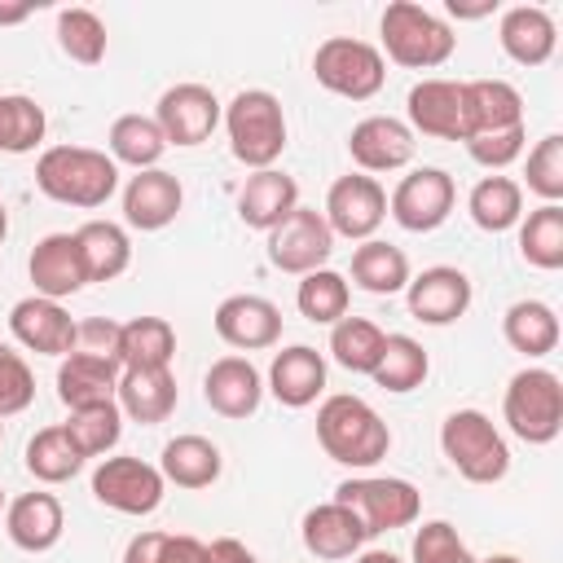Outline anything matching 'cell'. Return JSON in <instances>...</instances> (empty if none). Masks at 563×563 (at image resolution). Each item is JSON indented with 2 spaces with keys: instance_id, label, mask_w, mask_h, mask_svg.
Instances as JSON below:
<instances>
[{
  "instance_id": "obj_1",
  "label": "cell",
  "mask_w": 563,
  "mask_h": 563,
  "mask_svg": "<svg viewBox=\"0 0 563 563\" xmlns=\"http://www.w3.org/2000/svg\"><path fill=\"white\" fill-rule=\"evenodd\" d=\"M35 185L62 207H106L119 189V163L92 145H48L35 158Z\"/></svg>"
},
{
  "instance_id": "obj_2",
  "label": "cell",
  "mask_w": 563,
  "mask_h": 563,
  "mask_svg": "<svg viewBox=\"0 0 563 563\" xmlns=\"http://www.w3.org/2000/svg\"><path fill=\"white\" fill-rule=\"evenodd\" d=\"M317 444L325 449L330 462L352 466V471H369L387 457L391 431L369 400H361L352 391H334L317 409Z\"/></svg>"
},
{
  "instance_id": "obj_3",
  "label": "cell",
  "mask_w": 563,
  "mask_h": 563,
  "mask_svg": "<svg viewBox=\"0 0 563 563\" xmlns=\"http://www.w3.org/2000/svg\"><path fill=\"white\" fill-rule=\"evenodd\" d=\"M378 35H383L378 53H387L405 70H435L457 48L453 26L440 13H431V9H422L413 0H391L383 9V18H378Z\"/></svg>"
},
{
  "instance_id": "obj_4",
  "label": "cell",
  "mask_w": 563,
  "mask_h": 563,
  "mask_svg": "<svg viewBox=\"0 0 563 563\" xmlns=\"http://www.w3.org/2000/svg\"><path fill=\"white\" fill-rule=\"evenodd\" d=\"M224 132H229V150L242 167L251 172H264L282 158L286 150V114H282V101L268 92V88H242L224 114H220Z\"/></svg>"
},
{
  "instance_id": "obj_5",
  "label": "cell",
  "mask_w": 563,
  "mask_h": 563,
  "mask_svg": "<svg viewBox=\"0 0 563 563\" xmlns=\"http://www.w3.org/2000/svg\"><path fill=\"white\" fill-rule=\"evenodd\" d=\"M440 449L449 466L471 484H497L510 471V444L484 409H453L440 422Z\"/></svg>"
},
{
  "instance_id": "obj_6",
  "label": "cell",
  "mask_w": 563,
  "mask_h": 563,
  "mask_svg": "<svg viewBox=\"0 0 563 563\" xmlns=\"http://www.w3.org/2000/svg\"><path fill=\"white\" fill-rule=\"evenodd\" d=\"M501 418L523 444H550L563 431V383L545 365H528L506 383Z\"/></svg>"
},
{
  "instance_id": "obj_7",
  "label": "cell",
  "mask_w": 563,
  "mask_h": 563,
  "mask_svg": "<svg viewBox=\"0 0 563 563\" xmlns=\"http://www.w3.org/2000/svg\"><path fill=\"white\" fill-rule=\"evenodd\" d=\"M312 75L325 92L347 97V101H369L387 84V62L369 40L356 35H330L312 53Z\"/></svg>"
},
{
  "instance_id": "obj_8",
  "label": "cell",
  "mask_w": 563,
  "mask_h": 563,
  "mask_svg": "<svg viewBox=\"0 0 563 563\" xmlns=\"http://www.w3.org/2000/svg\"><path fill=\"white\" fill-rule=\"evenodd\" d=\"M334 501L361 519L365 537L409 528L422 515V493L400 475H352L334 488Z\"/></svg>"
},
{
  "instance_id": "obj_9",
  "label": "cell",
  "mask_w": 563,
  "mask_h": 563,
  "mask_svg": "<svg viewBox=\"0 0 563 563\" xmlns=\"http://www.w3.org/2000/svg\"><path fill=\"white\" fill-rule=\"evenodd\" d=\"M163 493H167V479L158 466L141 462V457H101L97 471H92V497L119 515H154L163 506Z\"/></svg>"
},
{
  "instance_id": "obj_10",
  "label": "cell",
  "mask_w": 563,
  "mask_h": 563,
  "mask_svg": "<svg viewBox=\"0 0 563 563\" xmlns=\"http://www.w3.org/2000/svg\"><path fill=\"white\" fill-rule=\"evenodd\" d=\"M453 202H457V185L444 167H413L409 176L396 180V189L387 198V216L405 233H431L449 220Z\"/></svg>"
},
{
  "instance_id": "obj_11",
  "label": "cell",
  "mask_w": 563,
  "mask_h": 563,
  "mask_svg": "<svg viewBox=\"0 0 563 563\" xmlns=\"http://www.w3.org/2000/svg\"><path fill=\"white\" fill-rule=\"evenodd\" d=\"M325 224L334 238H347V242H369L378 233V224L387 220V189L365 176V172H347L330 185L325 194Z\"/></svg>"
},
{
  "instance_id": "obj_12",
  "label": "cell",
  "mask_w": 563,
  "mask_h": 563,
  "mask_svg": "<svg viewBox=\"0 0 563 563\" xmlns=\"http://www.w3.org/2000/svg\"><path fill=\"white\" fill-rule=\"evenodd\" d=\"M330 251H334V233L317 207L299 202L277 229H268V264L282 273L303 277L312 268H325Z\"/></svg>"
},
{
  "instance_id": "obj_13",
  "label": "cell",
  "mask_w": 563,
  "mask_h": 563,
  "mask_svg": "<svg viewBox=\"0 0 563 563\" xmlns=\"http://www.w3.org/2000/svg\"><path fill=\"white\" fill-rule=\"evenodd\" d=\"M220 114H224V106L207 84H172L154 106V123H158L163 141L180 145V150L202 145L216 132Z\"/></svg>"
},
{
  "instance_id": "obj_14",
  "label": "cell",
  "mask_w": 563,
  "mask_h": 563,
  "mask_svg": "<svg viewBox=\"0 0 563 563\" xmlns=\"http://www.w3.org/2000/svg\"><path fill=\"white\" fill-rule=\"evenodd\" d=\"M471 299H475L471 277L453 264H431L418 277H409V286H405L409 317H418L422 325H453L457 317H466Z\"/></svg>"
},
{
  "instance_id": "obj_15",
  "label": "cell",
  "mask_w": 563,
  "mask_h": 563,
  "mask_svg": "<svg viewBox=\"0 0 563 563\" xmlns=\"http://www.w3.org/2000/svg\"><path fill=\"white\" fill-rule=\"evenodd\" d=\"M9 334L26 347V352H40V356H70L75 352V334H79V321L57 303V299H44V295H26L9 308Z\"/></svg>"
},
{
  "instance_id": "obj_16",
  "label": "cell",
  "mask_w": 563,
  "mask_h": 563,
  "mask_svg": "<svg viewBox=\"0 0 563 563\" xmlns=\"http://www.w3.org/2000/svg\"><path fill=\"white\" fill-rule=\"evenodd\" d=\"M409 132L435 136V141H466V97L462 79H422L405 97Z\"/></svg>"
},
{
  "instance_id": "obj_17",
  "label": "cell",
  "mask_w": 563,
  "mask_h": 563,
  "mask_svg": "<svg viewBox=\"0 0 563 563\" xmlns=\"http://www.w3.org/2000/svg\"><path fill=\"white\" fill-rule=\"evenodd\" d=\"M413 145H418V141H413L409 123L396 119V114H369V119H361V123L347 132V154H352V163H356L365 176L409 167Z\"/></svg>"
},
{
  "instance_id": "obj_18",
  "label": "cell",
  "mask_w": 563,
  "mask_h": 563,
  "mask_svg": "<svg viewBox=\"0 0 563 563\" xmlns=\"http://www.w3.org/2000/svg\"><path fill=\"white\" fill-rule=\"evenodd\" d=\"M216 334L238 352H260L282 339V308L264 295H229L216 308Z\"/></svg>"
},
{
  "instance_id": "obj_19",
  "label": "cell",
  "mask_w": 563,
  "mask_h": 563,
  "mask_svg": "<svg viewBox=\"0 0 563 563\" xmlns=\"http://www.w3.org/2000/svg\"><path fill=\"white\" fill-rule=\"evenodd\" d=\"M185 207V189L172 172L163 167H145L123 185V220L141 233H158L167 229Z\"/></svg>"
},
{
  "instance_id": "obj_20",
  "label": "cell",
  "mask_w": 563,
  "mask_h": 563,
  "mask_svg": "<svg viewBox=\"0 0 563 563\" xmlns=\"http://www.w3.org/2000/svg\"><path fill=\"white\" fill-rule=\"evenodd\" d=\"M26 273L35 282V295L44 299H70L88 286V273H84V260H79V242L75 233H48L35 242L31 260H26Z\"/></svg>"
},
{
  "instance_id": "obj_21",
  "label": "cell",
  "mask_w": 563,
  "mask_h": 563,
  "mask_svg": "<svg viewBox=\"0 0 563 563\" xmlns=\"http://www.w3.org/2000/svg\"><path fill=\"white\" fill-rule=\"evenodd\" d=\"M466 97V141L471 136H501L523 128V97L506 79H462Z\"/></svg>"
},
{
  "instance_id": "obj_22",
  "label": "cell",
  "mask_w": 563,
  "mask_h": 563,
  "mask_svg": "<svg viewBox=\"0 0 563 563\" xmlns=\"http://www.w3.org/2000/svg\"><path fill=\"white\" fill-rule=\"evenodd\" d=\"M119 374H123V365H119L114 356L75 347V352L62 356V365H57V400H62L66 409L106 405V400H114V391H119Z\"/></svg>"
},
{
  "instance_id": "obj_23",
  "label": "cell",
  "mask_w": 563,
  "mask_h": 563,
  "mask_svg": "<svg viewBox=\"0 0 563 563\" xmlns=\"http://www.w3.org/2000/svg\"><path fill=\"white\" fill-rule=\"evenodd\" d=\"M202 400H207L220 418L242 422V418H251V413L260 409V400H264V378H260V369H255L246 356H220V361H211V369H207V378H202Z\"/></svg>"
},
{
  "instance_id": "obj_24",
  "label": "cell",
  "mask_w": 563,
  "mask_h": 563,
  "mask_svg": "<svg viewBox=\"0 0 563 563\" xmlns=\"http://www.w3.org/2000/svg\"><path fill=\"white\" fill-rule=\"evenodd\" d=\"M4 532H9V541H13L18 550L44 554V550H53V545L62 541V532H66V510H62V501H57L53 493H44V488L22 493V497H13V501L4 506Z\"/></svg>"
},
{
  "instance_id": "obj_25",
  "label": "cell",
  "mask_w": 563,
  "mask_h": 563,
  "mask_svg": "<svg viewBox=\"0 0 563 563\" xmlns=\"http://www.w3.org/2000/svg\"><path fill=\"white\" fill-rule=\"evenodd\" d=\"M299 537H303V550H308L312 559H325V563L356 559V554H361V545L369 541V537H365V528H361V519H356L347 506H339L334 497H330V501H321V506H312V510L303 515Z\"/></svg>"
},
{
  "instance_id": "obj_26",
  "label": "cell",
  "mask_w": 563,
  "mask_h": 563,
  "mask_svg": "<svg viewBox=\"0 0 563 563\" xmlns=\"http://www.w3.org/2000/svg\"><path fill=\"white\" fill-rule=\"evenodd\" d=\"M295 207H299V185H295V176H286L277 167L251 172L238 189V220L246 229H260V233L277 229Z\"/></svg>"
},
{
  "instance_id": "obj_27",
  "label": "cell",
  "mask_w": 563,
  "mask_h": 563,
  "mask_svg": "<svg viewBox=\"0 0 563 563\" xmlns=\"http://www.w3.org/2000/svg\"><path fill=\"white\" fill-rule=\"evenodd\" d=\"M268 391L286 409H308L325 391V356L308 343H290L268 365Z\"/></svg>"
},
{
  "instance_id": "obj_28",
  "label": "cell",
  "mask_w": 563,
  "mask_h": 563,
  "mask_svg": "<svg viewBox=\"0 0 563 563\" xmlns=\"http://www.w3.org/2000/svg\"><path fill=\"white\" fill-rule=\"evenodd\" d=\"M176 400H180V387H176L172 365H163V369H123L119 374L114 405H119L123 418H132L141 427L167 422L172 409H176Z\"/></svg>"
},
{
  "instance_id": "obj_29",
  "label": "cell",
  "mask_w": 563,
  "mask_h": 563,
  "mask_svg": "<svg viewBox=\"0 0 563 563\" xmlns=\"http://www.w3.org/2000/svg\"><path fill=\"white\" fill-rule=\"evenodd\" d=\"M497 40H501V53L510 62H519V66H545L554 57L559 26H554V18L541 4H510L501 13Z\"/></svg>"
},
{
  "instance_id": "obj_30",
  "label": "cell",
  "mask_w": 563,
  "mask_h": 563,
  "mask_svg": "<svg viewBox=\"0 0 563 563\" xmlns=\"http://www.w3.org/2000/svg\"><path fill=\"white\" fill-rule=\"evenodd\" d=\"M158 471L167 484L176 488H211L224 471V457L220 449L207 440V435H176L163 444V457H158Z\"/></svg>"
},
{
  "instance_id": "obj_31",
  "label": "cell",
  "mask_w": 563,
  "mask_h": 563,
  "mask_svg": "<svg viewBox=\"0 0 563 563\" xmlns=\"http://www.w3.org/2000/svg\"><path fill=\"white\" fill-rule=\"evenodd\" d=\"M75 242H79V260H84L88 282H114L132 264L128 229L114 220H84L75 229Z\"/></svg>"
},
{
  "instance_id": "obj_32",
  "label": "cell",
  "mask_w": 563,
  "mask_h": 563,
  "mask_svg": "<svg viewBox=\"0 0 563 563\" xmlns=\"http://www.w3.org/2000/svg\"><path fill=\"white\" fill-rule=\"evenodd\" d=\"M466 211H471L475 229H484V233H506V229H515L519 216H523V185H519L515 176L488 172L484 180L471 185Z\"/></svg>"
},
{
  "instance_id": "obj_33",
  "label": "cell",
  "mask_w": 563,
  "mask_h": 563,
  "mask_svg": "<svg viewBox=\"0 0 563 563\" xmlns=\"http://www.w3.org/2000/svg\"><path fill=\"white\" fill-rule=\"evenodd\" d=\"M501 339L523 352L528 361L537 356H550L559 347V312L545 303V299H519L506 308L501 317Z\"/></svg>"
},
{
  "instance_id": "obj_34",
  "label": "cell",
  "mask_w": 563,
  "mask_h": 563,
  "mask_svg": "<svg viewBox=\"0 0 563 563\" xmlns=\"http://www.w3.org/2000/svg\"><path fill=\"white\" fill-rule=\"evenodd\" d=\"M409 255L383 238H369V242H356L352 251V282L365 290V295H400L409 286Z\"/></svg>"
},
{
  "instance_id": "obj_35",
  "label": "cell",
  "mask_w": 563,
  "mask_h": 563,
  "mask_svg": "<svg viewBox=\"0 0 563 563\" xmlns=\"http://www.w3.org/2000/svg\"><path fill=\"white\" fill-rule=\"evenodd\" d=\"M176 356V330L167 317H132L119 325V365L123 369H163Z\"/></svg>"
},
{
  "instance_id": "obj_36",
  "label": "cell",
  "mask_w": 563,
  "mask_h": 563,
  "mask_svg": "<svg viewBox=\"0 0 563 563\" xmlns=\"http://www.w3.org/2000/svg\"><path fill=\"white\" fill-rule=\"evenodd\" d=\"M519 255L523 264L554 273L563 268V207L559 202H541L528 216H519Z\"/></svg>"
},
{
  "instance_id": "obj_37",
  "label": "cell",
  "mask_w": 563,
  "mask_h": 563,
  "mask_svg": "<svg viewBox=\"0 0 563 563\" xmlns=\"http://www.w3.org/2000/svg\"><path fill=\"white\" fill-rule=\"evenodd\" d=\"M427 374H431V356H427V347H422L418 339H409V334H387L383 356H378V365H374L369 378H374L383 391L405 396V391L422 387Z\"/></svg>"
},
{
  "instance_id": "obj_38",
  "label": "cell",
  "mask_w": 563,
  "mask_h": 563,
  "mask_svg": "<svg viewBox=\"0 0 563 563\" xmlns=\"http://www.w3.org/2000/svg\"><path fill=\"white\" fill-rule=\"evenodd\" d=\"M106 145H110V158H114V163H128V167H136V172L158 167V158H163V150H167V141H163L154 114H119V119L110 123Z\"/></svg>"
},
{
  "instance_id": "obj_39",
  "label": "cell",
  "mask_w": 563,
  "mask_h": 563,
  "mask_svg": "<svg viewBox=\"0 0 563 563\" xmlns=\"http://www.w3.org/2000/svg\"><path fill=\"white\" fill-rule=\"evenodd\" d=\"M347 303H352V286L343 273L334 268H312L299 277V290H295V308L299 317H308L312 325H334L347 317Z\"/></svg>"
},
{
  "instance_id": "obj_40",
  "label": "cell",
  "mask_w": 563,
  "mask_h": 563,
  "mask_svg": "<svg viewBox=\"0 0 563 563\" xmlns=\"http://www.w3.org/2000/svg\"><path fill=\"white\" fill-rule=\"evenodd\" d=\"M387 334L369 321V317H343L330 325V356L347 369V374H374L378 356H383Z\"/></svg>"
},
{
  "instance_id": "obj_41",
  "label": "cell",
  "mask_w": 563,
  "mask_h": 563,
  "mask_svg": "<svg viewBox=\"0 0 563 563\" xmlns=\"http://www.w3.org/2000/svg\"><path fill=\"white\" fill-rule=\"evenodd\" d=\"M79 466H84V453L70 444V435H66L62 422L57 427H44V431H35L26 440V471L40 484H66V479L79 475Z\"/></svg>"
},
{
  "instance_id": "obj_42",
  "label": "cell",
  "mask_w": 563,
  "mask_h": 563,
  "mask_svg": "<svg viewBox=\"0 0 563 563\" xmlns=\"http://www.w3.org/2000/svg\"><path fill=\"white\" fill-rule=\"evenodd\" d=\"M62 427H66L70 444H75V449L84 453V462H88V457H106V453L119 444V435H123V413H119L114 400H106V405H84V409H70V418H66Z\"/></svg>"
},
{
  "instance_id": "obj_43",
  "label": "cell",
  "mask_w": 563,
  "mask_h": 563,
  "mask_svg": "<svg viewBox=\"0 0 563 563\" xmlns=\"http://www.w3.org/2000/svg\"><path fill=\"white\" fill-rule=\"evenodd\" d=\"M48 132L44 106L26 92H0V154H31Z\"/></svg>"
},
{
  "instance_id": "obj_44",
  "label": "cell",
  "mask_w": 563,
  "mask_h": 563,
  "mask_svg": "<svg viewBox=\"0 0 563 563\" xmlns=\"http://www.w3.org/2000/svg\"><path fill=\"white\" fill-rule=\"evenodd\" d=\"M57 44H62V53H66L70 62H79V66H97V62L106 57L110 35H106V22H101L92 9L70 4V9L57 13Z\"/></svg>"
},
{
  "instance_id": "obj_45",
  "label": "cell",
  "mask_w": 563,
  "mask_h": 563,
  "mask_svg": "<svg viewBox=\"0 0 563 563\" xmlns=\"http://www.w3.org/2000/svg\"><path fill=\"white\" fill-rule=\"evenodd\" d=\"M202 545L198 537L189 532H136L123 550V563H202Z\"/></svg>"
},
{
  "instance_id": "obj_46",
  "label": "cell",
  "mask_w": 563,
  "mask_h": 563,
  "mask_svg": "<svg viewBox=\"0 0 563 563\" xmlns=\"http://www.w3.org/2000/svg\"><path fill=\"white\" fill-rule=\"evenodd\" d=\"M523 180H528V189H532L541 202H559V198H563V136H559V132H545V136L528 150Z\"/></svg>"
},
{
  "instance_id": "obj_47",
  "label": "cell",
  "mask_w": 563,
  "mask_h": 563,
  "mask_svg": "<svg viewBox=\"0 0 563 563\" xmlns=\"http://www.w3.org/2000/svg\"><path fill=\"white\" fill-rule=\"evenodd\" d=\"M409 559L413 563H479L466 541L457 537V528L449 519H427L418 532H413V545H409Z\"/></svg>"
},
{
  "instance_id": "obj_48",
  "label": "cell",
  "mask_w": 563,
  "mask_h": 563,
  "mask_svg": "<svg viewBox=\"0 0 563 563\" xmlns=\"http://www.w3.org/2000/svg\"><path fill=\"white\" fill-rule=\"evenodd\" d=\"M35 400V374L22 361V352H13L9 343H0V418L22 413Z\"/></svg>"
},
{
  "instance_id": "obj_49",
  "label": "cell",
  "mask_w": 563,
  "mask_h": 563,
  "mask_svg": "<svg viewBox=\"0 0 563 563\" xmlns=\"http://www.w3.org/2000/svg\"><path fill=\"white\" fill-rule=\"evenodd\" d=\"M523 141H528V128H519V132H501V136H471V141H462V145H466V154H471L479 167H488V172H506V167L523 154Z\"/></svg>"
},
{
  "instance_id": "obj_50",
  "label": "cell",
  "mask_w": 563,
  "mask_h": 563,
  "mask_svg": "<svg viewBox=\"0 0 563 563\" xmlns=\"http://www.w3.org/2000/svg\"><path fill=\"white\" fill-rule=\"evenodd\" d=\"M75 347H84V352H101V356H114V361H119V325H114V321H106V317L79 321Z\"/></svg>"
},
{
  "instance_id": "obj_51",
  "label": "cell",
  "mask_w": 563,
  "mask_h": 563,
  "mask_svg": "<svg viewBox=\"0 0 563 563\" xmlns=\"http://www.w3.org/2000/svg\"><path fill=\"white\" fill-rule=\"evenodd\" d=\"M202 563H260L242 541H233V537H216V541H207L202 545Z\"/></svg>"
},
{
  "instance_id": "obj_52",
  "label": "cell",
  "mask_w": 563,
  "mask_h": 563,
  "mask_svg": "<svg viewBox=\"0 0 563 563\" xmlns=\"http://www.w3.org/2000/svg\"><path fill=\"white\" fill-rule=\"evenodd\" d=\"M31 18V4H0V26H18Z\"/></svg>"
},
{
  "instance_id": "obj_53",
  "label": "cell",
  "mask_w": 563,
  "mask_h": 563,
  "mask_svg": "<svg viewBox=\"0 0 563 563\" xmlns=\"http://www.w3.org/2000/svg\"><path fill=\"white\" fill-rule=\"evenodd\" d=\"M352 563H400V559H396L391 550H361Z\"/></svg>"
},
{
  "instance_id": "obj_54",
  "label": "cell",
  "mask_w": 563,
  "mask_h": 563,
  "mask_svg": "<svg viewBox=\"0 0 563 563\" xmlns=\"http://www.w3.org/2000/svg\"><path fill=\"white\" fill-rule=\"evenodd\" d=\"M4 238H9V207H4V198H0V246H4Z\"/></svg>"
},
{
  "instance_id": "obj_55",
  "label": "cell",
  "mask_w": 563,
  "mask_h": 563,
  "mask_svg": "<svg viewBox=\"0 0 563 563\" xmlns=\"http://www.w3.org/2000/svg\"><path fill=\"white\" fill-rule=\"evenodd\" d=\"M479 563H523L519 554H488V559H479Z\"/></svg>"
},
{
  "instance_id": "obj_56",
  "label": "cell",
  "mask_w": 563,
  "mask_h": 563,
  "mask_svg": "<svg viewBox=\"0 0 563 563\" xmlns=\"http://www.w3.org/2000/svg\"><path fill=\"white\" fill-rule=\"evenodd\" d=\"M4 506H9V501H4V488H0V515H4Z\"/></svg>"
},
{
  "instance_id": "obj_57",
  "label": "cell",
  "mask_w": 563,
  "mask_h": 563,
  "mask_svg": "<svg viewBox=\"0 0 563 563\" xmlns=\"http://www.w3.org/2000/svg\"><path fill=\"white\" fill-rule=\"evenodd\" d=\"M0 440H4V422H0Z\"/></svg>"
}]
</instances>
